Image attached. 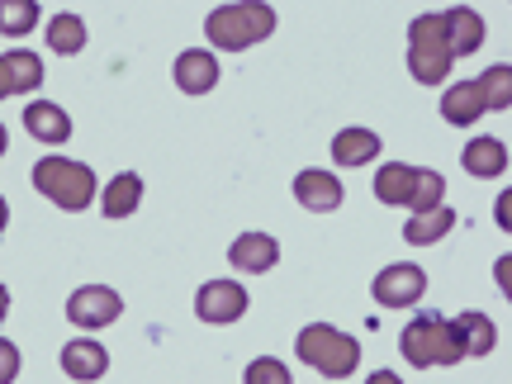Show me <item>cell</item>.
Instances as JSON below:
<instances>
[{
    "label": "cell",
    "mask_w": 512,
    "mask_h": 384,
    "mask_svg": "<svg viewBox=\"0 0 512 384\" xmlns=\"http://www.w3.org/2000/svg\"><path fill=\"white\" fill-rule=\"evenodd\" d=\"M399 351L408 366L432 370V366H456L465 361V347L456 337V323L451 318H437V313H418L399 337Z\"/></svg>",
    "instance_id": "6da1fadb"
},
{
    "label": "cell",
    "mask_w": 512,
    "mask_h": 384,
    "mask_svg": "<svg viewBox=\"0 0 512 384\" xmlns=\"http://www.w3.org/2000/svg\"><path fill=\"white\" fill-rule=\"evenodd\" d=\"M204 34L214 48H228V53H242L261 38L275 34V10L261 5V0H238V5H219L214 15L204 19Z\"/></svg>",
    "instance_id": "7a4b0ae2"
},
{
    "label": "cell",
    "mask_w": 512,
    "mask_h": 384,
    "mask_svg": "<svg viewBox=\"0 0 512 384\" xmlns=\"http://www.w3.org/2000/svg\"><path fill=\"white\" fill-rule=\"evenodd\" d=\"M375 200L380 204H408L413 214H432L446 200V176L441 171H418V166L389 162L375 176Z\"/></svg>",
    "instance_id": "3957f363"
},
{
    "label": "cell",
    "mask_w": 512,
    "mask_h": 384,
    "mask_svg": "<svg viewBox=\"0 0 512 384\" xmlns=\"http://www.w3.org/2000/svg\"><path fill=\"white\" fill-rule=\"evenodd\" d=\"M34 190L43 200H53L57 209H86V204L100 195V185H95V171L86 162H72V157H43L34 166Z\"/></svg>",
    "instance_id": "277c9868"
},
{
    "label": "cell",
    "mask_w": 512,
    "mask_h": 384,
    "mask_svg": "<svg viewBox=\"0 0 512 384\" xmlns=\"http://www.w3.org/2000/svg\"><path fill=\"white\" fill-rule=\"evenodd\" d=\"M299 361L313 366L318 375H328V380H347L351 370L361 366V342L347 337V332H337L332 323H309V328L299 332Z\"/></svg>",
    "instance_id": "5b68a950"
},
{
    "label": "cell",
    "mask_w": 512,
    "mask_h": 384,
    "mask_svg": "<svg viewBox=\"0 0 512 384\" xmlns=\"http://www.w3.org/2000/svg\"><path fill=\"white\" fill-rule=\"evenodd\" d=\"M451 43H446V19L441 15H418L408 24V72L422 86H441L451 76Z\"/></svg>",
    "instance_id": "8992f818"
},
{
    "label": "cell",
    "mask_w": 512,
    "mask_h": 384,
    "mask_svg": "<svg viewBox=\"0 0 512 384\" xmlns=\"http://www.w3.org/2000/svg\"><path fill=\"white\" fill-rule=\"evenodd\" d=\"M370 294H375V304H384V309H413L422 294H427V271L413 266V261H394V266H384L375 275Z\"/></svg>",
    "instance_id": "52a82bcc"
},
{
    "label": "cell",
    "mask_w": 512,
    "mask_h": 384,
    "mask_svg": "<svg viewBox=\"0 0 512 384\" xmlns=\"http://www.w3.org/2000/svg\"><path fill=\"white\" fill-rule=\"evenodd\" d=\"M124 313V299L110 290V285H86L67 299V318H72L81 332H95V328H110L114 318Z\"/></svg>",
    "instance_id": "ba28073f"
},
{
    "label": "cell",
    "mask_w": 512,
    "mask_h": 384,
    "mask_svg": "<svg viewBox=\"0 0 512 384\" xmlns=\"http://www.w3.org/2000/svg\"><path fill=\"white\" fill-rule=\"evenodd\" d=\"M195 313H200L204 323H238L242 313H247V290H242L238 280H209L195 294Z\"/></svg>",
    "instance_id": "9c48e42d"
},
{
    "label": "cell",
    "mask_w": 512,
    "mask_h": 384,
    "mask_svg": "<svg viewBox=\"0 0 512 384\" xmlns=\"http://www.w3.org/2000/svg\"><path fill=\"white\" fill-rule=\"evenodd\" d=\"M294 200L304 209H313V214H332L347 195H342V181L332 171H299L294 176Z\"/></svg>",
    "instance_id": "30bf717a"
},
{
    "label": "cell",
    "mask_w": 512,
    "mask_h": 384,
    "mask_svg": "<svg viewBox=\"0 0 512 384\" xmlns=\"http://www.w3.org/2000/svg\"><path fill=\"white\" fill-rule=\"evenodd\" d=\"M176 86L185 95H209L219 86V57L204 53V48H190V53L176 57Z\"/></svg>",
    "instance_id": "8fae6325"
},
{
    "label": "cell",
    "mask_w": 512,
    "mask_h": 384,
    "mask_svg": "<svg viewBox=\"0 0 512 384\" xmlns=\"http://www.w3.org/2000/svg\"><path fill=\"white\" fill-rule=\"evenodd\" d=\"M62 370H67L72 380L91 384V380H100V375L110 370V351L100 347V342H91V337H76V342L62 347Z\"/></svg>",
    "instance_id": "7c38bea8"
},
{
    "label": "cell",
    "mask_w": 512,
    "mask_h": 384,
    "mask_svg": "<svg viewBox=\"0 0 512 384\" xmlns=\"http://www.w3.org/2000/svg\"><path fill=\"white\" fill-rule=\"evenodd\" d=\"M228 261L247 275H261L280 261V242H275L271 233H242V238L228 247Z\"/></svg>",
    "instance_id": "4fadbf2b"
},
{
    "label": "cell",
    "mask_w": 512,
    "mask_h": 384,
    "mask_svg": "<svg viewBox=\"0 0 512 384\" xmlns=\"http://www.w3.org/2000/svg\"><path fill=\"white\" fill-rule=\"evenodd\" d=\"M24 128L34 133L38 143H53V147L72 138V119H67V110L53 105V100H34V105L24 110Z\"/></svg>",
    "instance_id": "5bb4252c"
},
{
    "label": "cell",
    "mask_w": 512,
    "mask_h": 384,
    "mask_svg": "<svg viewBox=\"0 0 512 384\" xmlns=\"http://www.w3.org/2000/svg\"><path fill=\"white\" fill-rule=\"evenodd\" d=\"M441 19H446V43H451V57L479 53V43H484V19H479V10L456 5V10H446Z\"/></svg>",
    "instance_id": "9a60e30c"
},
{
    "label": "cell",
    "mask_w": 512,
    "mask_h": 384,
    "mask_svg": "<svg viewBox=\"0 0 512 384\" xmlns=\"http://www.w3.org/2000/svg\"><path fill=\"white\" fill-rule=\"evenodd\" d=\"M375 157H380V133H370V128H342L332 138V162L337 166H366Z\"/></svg>",
    "instance_id": "2e32d148"
},
{
    "label": "cell",
    "mask_w": 512,
    "mask_h": 384,
    "mask_svg": "<svg viewBox=\"0 0 512 384\" xmlns=\"http://www.w3.org/2000/svg\"><path fill=\"white\" fill-rule=\"evenodd\" d=\"M460 162H465V171H470V176H479V181H494V176H503V171H508V147H503V138H475V143L460 152Z\"/></svg>",
    "instance_id": "e0dca14e"
},
{
    "label": "cell",
    "mask_w": 512,
    "mask_h": 384,
    "mask_svg": "<svg viewBox=\"0 0 512 384\" xmlns=\"http://www.w3.org/2000/svg\"><path fill=\"white\" fill-rule=\"evenodd\" d=\"M143 204V176L138 171H124V176H114L105 185V195H100V209H105V219H128L133 209Z\"/></svg>",
    "instance_id": "ac0fdd59"
},
{
    "label": "cell",
    "mask_w": 512,
    "mask_h": 384,
    "mask_svg": "<svg viewBox=\"0 0 512 384\" xmlns=\"http://www.w3.org/2000/svg\"><path fill=\"white\" fill-rule=\"evenodd\" d=\"M441 114H446V124H475L479 114H484V100H479V86L475 81H456V86H446V95H441Z\"/></svg>",
    "instance_id": "d6986e66"
},
{
    "label": "cell",
    "mask_w": 512,
    "mask_h": 384,
    "mask_svg": "<svg viewBox=\"0 0 512 384\" xmlns=\"http://www.w3.org/2000/svg\"><path fill=\"white\" fill-rule=\"evenodd\" d=\"M0 72L10 81V95H24L34 91L43 81V57L29 53V48H15V53H0Z\"/></svg>",
    "instance_id": "ffe728a7"
},
{
    "label": "cell",
    "mask_w": 512,
    "mask_h": 384,
    "mask_svg": "<svg viewBox=\"0 0 512 384\" xmlns=\"http://www.w3.org/2000/svg\"><path fill=\"white\" fill-rule=\"evenodd\" d=\"M456 228V209H432V214H413L408 219V228H403V238L413 242V247H427V242H441L446 233Z\"/></svg>",
    "instance_id": "44dd1931"
},
{
    "label": "cell",
    "mask_w": 512,
    "mask_h": 384,
    "mask_svg": "<svg viewBox=\"0 0 512 384\" xmlns=\"http://www.w3.org/2000/svg\"><path fill=\"white\" fill-rule=\"evenodd\" d=\"M456 337H460V347H465V356H489L498 342V328L484 318V313H460Z\"/></svg>",
    "instance_id": "7402d4cb"
},
{
    "label": "cell",
    "mask_w": 512,
    "mask_h": 384,
    "mask_svg": "<svg viewBox=\"0 0 512 384\" xmlns=\"http://www.w3.org/2000/svg\"><path fill=\"white\" fill-rule=\"evenodd\" d=\"M48 48L62 57H72L86 48V19L72 15V10H62V15L48 19Z\"/></svg>",
    "instance_id": "603a6c76"
},
{
    "label": "cell",
    "mask_w": 512,
    "mask_h": 384,
    "mask_svg": "<svg viewBox=\"0 0 512 384\" xmlns=\"http://www.w3.org/2000/svg\"><path fill=\"white\" fill-rule=\"evenodd\" d=\"M475 86H479V100H484V114H489V110L503 114L512 105V67H508V62L489 67V72L479 76Z\"/></svg>",
    "instance_id": "cb8c5ba5"
},
{
    "label": "cell",
    "mask_w": 512,
    "mask_h": 384,
    "mask_svg": "<svg viewBox=\"0 0 512 384\" xmlns=\"http://www.w3.org/2000/svg\"><path fill=\"white\" fill-rule=\"evenodd\" d=\"M34 24H38L34 0H10V5H0V29H5V34H29Z\"/></svg>",
    "instance_id": "d4e9b609"
},
{
    "label": "cell",
    "mask_w": 512,
    "mask_h": 384,
    "mask_svg": "<svg viewBox=\"0 0 512 384\" xmlns=\"http://www.w3.org/2000/svg\"><path fill=\"white\" fill-rule=\"evenodd\" d=\"M247 384H294L290 380V370L280 366L275 356H256L252 366H247V375H242Z\"/></svg>",
    "instance_id": "484cf974"
},
{
    "label": "cell",
    "mask_w": 512,
    "mask_h": 384,
    "mask_svg": "<svg viewBox=\"0 0 512 384\" xmlns=\"http://www.w3.org/2000/svg\"><path fill=\"white\" fill-rule=\"evenodd\" d=\"M19 375V347L10 337H0V384H10Z\"/></svg>",
    "instance_id": "4316f807"
},
{
    "label": "cell",
    "mask_w": 512,
    "mask_h": 384,
    "mask_svg": "<svg viewBox=\"0 0 512 384\" xmlns=\"http://www.w3.org/2000/svg\"><path fill=\"white\" fill-rule=\"evenodd\" d=\"M366 384H403L399 375H394V370H375V375H370Z\"/></svg>",
    "instance_id": "83f0119b"
},
{
    "label": "cell",
    "mask_w": 512,
    "mask_h": 384,
    "mask_svg": "<svg viewBox=\"0 0 512 384\" xmlns=\"http://www.w3.org/2000/svg\"><path fill=\"white\" fill-rule=\"evenodd\" d=\"M5 313H10V290L0 285V323H5Z\"/></svg>",
    "instance_id": "f1b7e54d"
},
{
    "label": "cell",
    "mask_w": 512,
    "mask_h": 384,
    "mask_svg": "<svg viewBox=\"0 0 512 384\" xmlns=\"http://www.w3.org/2000/svg\"><path fill=\"white\" fill-rule=\"evenodd\" d=\"M5 223H10V209H5V200H0V233H5Z\"/></svg>",
    "instance_id": "f546056e"
},
{
    "label": "cell",
    "mask_w": 512,
    "mask_h": 384,
    "mask_svg": "<svg viewBox=\"0 0 512 384\" xmlns=\"http://www.w3.org/2000/svg\"><path fill=\"white\" fill-rule=\"evenodd\" d=\"M5 95H10V81H5V72H0V100H5Z\"/></svg>",
    "instance_id": "4dcf8cb0"
},
{
    "label": "cell",
    "mask_w": 512,
    "mask_h": 384,
    "mask_svg": "<svg viewBox=\"0 0 512 384\" xmlns=\"http://www.w3.org/2000/svg\"><path fill=\"white\" fill-rule=\"evenodd\" d=\"M5 147H10V138H5V124H0V157H5Z\"/></svg>",
    "instance_id": "1f68e13d"
}]
</instances>
